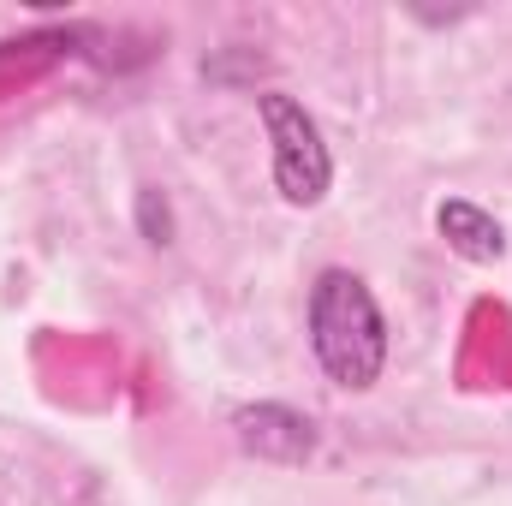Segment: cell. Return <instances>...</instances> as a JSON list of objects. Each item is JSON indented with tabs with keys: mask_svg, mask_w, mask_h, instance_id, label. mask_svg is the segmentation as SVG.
Here are the masks:
<instances>
[{
	"mask_svg": "<svg viewBox=\"0 0 512 506\" xmlns=\"http://www.w3.org/2000/svg\"><path fill=\"white\" fill-rule=\"evenodd\" d=\"M310 352L328 370V381L346 387V393H364V387L382 381L387 322L376 292L352 268H328L310 286Z\"/></svg>",
	"mask_w": 512,
	"mask_h": 506,
	"instance_id": "cell-1",
	"label": "cell"
},
{
	"mask_svg": "<svg viewBox=\"0 0 512 506\" xmlns=\"http://www.w3.org/2000/svg\"><path fill=\"white\" fill-rule=\"evenodd\" d=\"M256 114L268 126V149H274V191L292 209H316L334 185V155L322 143L316 120L304 114V102H292L286 90H262Z\"/></svg>",
	"mask_w": 512,
	"mask_h": 506,
	"instance_id": "cell-2",
	"label": "cell"
},
{
	"mask_svg": "<svg viewBox=\"0 0 512 506\" xmlns=\"http://www.w3.org/2000/svg\"><path fill=\"white\" fill-rule=\"evenodd\" d=\"M233 429H239V447L256 453V459H268V465H304L316 453V423L304 411H292V405H274V399L239 405Z\"/></svg>",
	"mask_w": 512,
	"mask_h": 506,
	"instance_id": "cell-3",
	"label": "cell"
},
{
	"mask_svg": "<svg viewBox=\"0 0 512 506\" xmlns=\"http://www.w3.org/2000/svg\"><path fill=\"white\" fill-rule=\"evenodd\" d=\"M435 227H441L447 251H459L465 262H501V256H507V233H501V221H495L489 209L465 203V197H447V203L435 209Z\"/></svg>",
	"mask_w": 512,
	"mask_h": 506,
	"instance_id": "cell-4",
	"label": "cell"
},
{
	"mask_svg": "<svg viewBox=\"0 0 512 506\" xmlns=\"http://www.w3.org/2000/svg\"><path fill=\"white\" fill-rule=\"evenodd\" d=\"M137 227H143L149 245H173V209H167V197L155 185L137 191Z\"/></svg>",
	"mask_w": 512,
	"mask_h": 506,
	"instance_id": "cell-5",
	"label": "cell"
}]
</instances>
